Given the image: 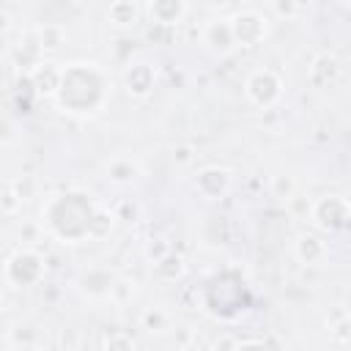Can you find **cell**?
I'll list each match as a JSON object with an SVG mask.
<instances>
[{"label": "cell", "instance_id": "cell-18", "mask_svg": "<svg viewBox=\"0 0 351 351\" xmlns=\"http://www.w3.org/2000/svg\"><path fill=\"white\" fill-rule=\"evenodd\" d=\"M143 324H145V329H165V324H167V315L162 313V310H148V313H143Z\"/></svg>", "mask_w": 351, "mask_h": 351}, {"label": "cell", "instance_id": "cell-10", "mask_svg": "<svg viewBox=\"0 0 351 351\" xmlns=\"http://www.w3.org/2000/svg\"><path fill=\"white\" fill-rule=\"evenodd\" d=\"M324 255H326V247H324V241L318 239V236H299V241H296V258L302 261V263H318V261H324Z\"/></svg>", "mask_w": 351, "mask_h": 351}, {"label": "cell", "instance_id": "cell-15", "mask_svg": "<svg viewBox=\"0 0 351 351\" xmlns=\"http://www.w3.org/2000/svg\"><path fill=\"white\" fill-rule=\"evenodd\" d=\"M107 293H110V299H112L115 304H126V302H132V296H134V282H132V280H115V282L107 288Z\"/></svg>", "mask_w": 351, "mask_h": 351}, {"label": "cell", "instance_id": "cell-5", "mask_svg": "<svg viewBox=\"0 0 351 351\" xmlns=\"http://www.w3.org/2000/svg\"><path fill=\"white\" fill-rule=\"evenodd\" d=\"M340 71H343L340 60H337L335 55L324 52V55H318V58L313 60V66H310V82H313L315 88H329L332 82H337Z\"/></svg>", "mask_w": 351, "mask_h": 351}, {"label": "cell", "instance_id": "cell-16", "mask_svg": "<svg viewBox=\"0 0 351 351\" xmlns=\"http://www.w3.org/2000/svg\"><path fill=\"white\" fill-rule=\"evenodd\" d=\"M110 228H112V217H110V214H93V217L88 219V236H93V239L107 236Z\"/></svg>", "mask_w": 351, "mask_h": 351}, {"label": "cell", "instance_id": "cell-9", "mask_svg": "<svg viewBox=\"0 0 351 351\" xmlns=\"http://www.w3.org/2000/svg\"><path fill=\"white\" fill-rule=\"evenodd\" d=\"M206 44L217 52H230L236 47L233 41V33H230V25L228 22H211L206 27Z\"/></svg>", "mask_w": 351, "mask_h": 351}, {"label": "cell", "instance_id": "cell-4", "mask_svg": "<svg viewBox=\"0 0 351 351\" xmlns=\"http://www.w3.org/2000/svg\"><path fill=\"white\" fill-rule=\"evenodd\" d=\"M280 88H282V85H280L277 74L269 71V69L252 71L250 80H247V85H244L250 101L258 104V107H269V104H274V101L280 99Z\"/></svg>", "mask_w": 351, "mask_h": 351}, {"label": "cell", "instance_id": "cell-20", "mask_svg": "<svg viewBox=\"0 0 351 351\" xmlns=\"http://www.w3.org/2000/svg\"><path fill=\"white\" fill-rule=\"evenodd\" d=\"M107 346H126V348H132L134 343H132V337H110Z\"/></svg>", "mask_w": 351, "mask_h": 351}, {"label": "cell", "instance_id": "cell-7", "mask_svg": "<svg viewBox=\"0 0 351 351\" xmlns=\"http://www.w3.org/2000/svg\"><path fill=\"white\" fill-rule=\"evenodd\" d=\"M230 176L228 170H219V167H206L195 176V189L203 195V197H219L228 186Z\"/></svg>", "mask_w": 351, "mask_h": 351}, {"label": "cell", "instance_id": "cell-19", "mask_svg": "<svg viewBox=\"0 0 351 351\" xmlns=\"http://www.w3.org/2000/svg\"><path fill=\"white\" fill-rule=\"evenodd\" d=\"M274 11H277L280 16H296L299 0H274Z\"/></svg>", "mask_w": 351, "mask_h": 351}, {"label": "cell", "instance_id": "cell-1", "mask_svg": "<svg viewBox=\"0 0 351 351\" xmlns=\"http://www.w3.org/2000/svg\"><path fill=\"white\" fill-rule=\"evenodd\" d=\"M5 277H8V282L16 285V288L33 285V282H38V280L44 277V261H41L36 252H30V250H19V252H14V255L8 258V263H5Z\"/></svg>", "mask_w": 351, "mask_h": 351}, {"label": "cell", "instance_id": "cell-22", "mask_svg": "<svg viewBox=\"0 0 351 351\" xmlns=\"http://www.w3.org/2000/svg\"><path fill=\"white\" fill-rule=\"evenodd\" d=\"M178 159H181V162H189V148H181V151H178Z\"/></svg>", "mask_w": 351, "mask_h": 351}, {"label": "cell", "instance_id": "cell-14", "mask_svg": "<svg viewBox=\"0 0 351 351\" xmlns=\"http://www.w3.org/2000/svg\"><path fill=\"white\" fill-rule=\"evenodd\" d=\"M154 263H156V274L165 277V280H176V277L184 274V258L176 255V252H165Z\"/></svg>", "mask_w": 351, "mask_h": 351}, {"label": "cell", "instance_id": "cell-17", "mask_svg": "<svg viewBox=\"0 0 351 351\" xmlns=\"http://www.w3.org/2000/svg\"><path fill=\"white\" fill-rule=\"evenodd\" d=\"M41 33V49H58L60 44H63V30L60 27H52V25H47V27H41L38 30Z\"/></svg>", "mask_w": 351, "mask_h": 351}, {"label": "cell", "instance_id": "cell-8", "mask_svg": "<svg viewBox=\"0 0 351 351\" xmlns=\"http://www.w3.org/2000/svg\"><path fill=\"white\" fill-rule=\"evenodd\" d=\"M123 82H126V90L132 96H145L154 88V69L148 63H134L132 69H126Z\"/></svg>", "mask_w": 351, "mask_h": 351}, {"label": "cell", "instance_id": "cell-12", "mask_svg": "<svg viewBox=\"0 0 351 351\" xmlns=\"http://www.w3.org/2000/svg\"><path fill=\"white\" fill-rule=\"evenodd\" d=\"M137 5L132 3V0H112L110 3V11H107V16H110V22H115L118 27H129V25H134L137 22Z\"/></svg>", "mask_w": 351, "mask_h": 351}, {"label": "cell", "instance_id": "cell-6", "mask_svg": "<svg viewBox=\"0 0 351 351\" xmlns=\"http://www.w3.org/2000/svg\"><path fill=\"white\" fill-rule=\"evenodd\" d=\"M148 14L156 25H178L186 14V3L184 0H148Z\"/></svg>", "mask_w": 351, "mask_h": 351}, {"label": "cell", "instance_id": "cell-13", "mask_svg": "<svg viewBox=\"0 0 351 351\" xmlns=\"http://www.w3.org/2000/svg\"><path fill=\"white\" fill-rule=\"evenodd\" d=\"M33 82H36L38 93H55L58 85H60V71L52 69V63H44L33 71Z\"/></svg>", "mask_w": 351, "mask_h": 351}, {"label": "cell", "instance_id": "cell-23", "mask_svg": "<svg viewBox=\"0 0 351 351\" xmlns=\"http://www.w3.org/2000/svg\"><path fill=\"white\" fill-rule=\"evenodd\" d=\"M3 137H5V134H3V126H0V143H3Z\"/></svg>", "mask_w": 351, "mask_h": 351}, {"label": "cell", "instance_id": "cell-21", "mask_svg": "<svg viewBox=\"0 0 351 351\" xmlns=\"http://www.w3.org/2000/svg\"><path fill=\"white\" fill-rule=\"evenodd\" d=\"M8 22H11V19H8V14H0V33H5V30H8Z\"/></svg>", "mask_w": 351, "mask_h": 351}, {"label": "cell", "instance_id": "cell-11", "mask_svg": "<svg viewBox=\"0 0 351 351\" xmlns=\"http://www.w3.org/2000/svg\"><path fill=\"white\" fill-rule=\"evenodd\" d=\"M137 173H140V167H137V162L129 159V156H115V159H110V165H107V178H112L115 184H129Z\"/></svg>", "mask_w": 351, "mask_h": 351}, {"label": "cell", "instance_id": "cell-3", "mask_svg": "<svg viewBox=\"0 0 351 351\" xmlns=\"http://www.w3.org/2000/svg\"><path fill=\"white\" fill-rule=\"evenodd\" d=\"M228 25H230L233 41H236V44H241V47H252V44L263 41V38H266V33H269L266 19H263L261 14H255V11H244V14L233 16Z\"/></svg>", "mask_w": 351, "mask_h": 351}, {"label": "cell", "instance_id": "cell-2", "mask_svg": "<svg viewBox=\"0 0 351 351\" xmlns=\"http://www.w3.org/2000/svg\"><path fill=\"white\" fill-rule=\"evenodd\" d=\"M310 214H313V222L318 228H324V230H340L348 222V200L340 197V195H326V197H321L310 208Z\"/></svg>", "mask_w": 351, "mask_h": 351}]
</instances>
